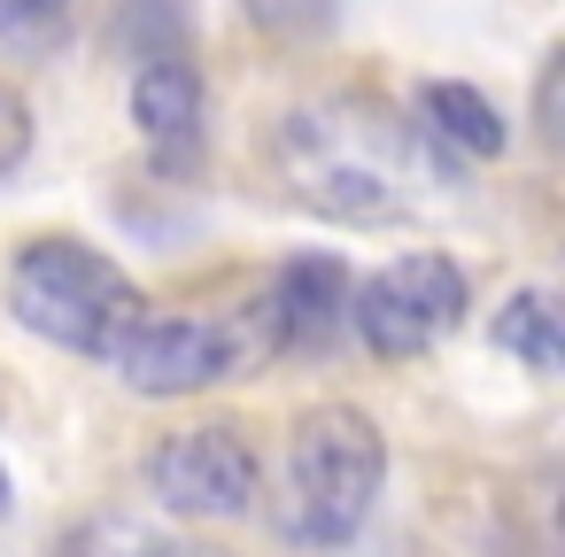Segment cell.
<instances>
[{"label":"cell","instance_id":"6da1fadb","mask_svg":"<svg viewBox=\"0 0 565 557\" xmlns=\"http://www.w3.org/2000/svg\"><path fill=\"white\" fill-rule=\"evenodd\" d=\"M279 179L302 210L341 225H403L449 194V163L426 125H403L372 94L310 101L279 125Z\"/></svg>","mask_w":565,"mask_h":557},{"label":"cell","instance_id":"7a4b0ae2","mask_svg":"<svg viewBox=\"0 0 565 557\" xmlns=\"http://www.w3.org/2000/svg\"><path fill=\"white\" fill-rule=\"evenodd\" d=\"M9 302L17 318L55 341V349H78V356H102L140 310L148 294L132 287V271H117L102 248L86 240H32L17 264H9Z\"/></svg>","mask_w":565,"mask_h":557},{"label":"cell","instance_id":"3957f363","mask_svg":"<svg viewBox=\"0 0 565 557\" xmlns=\"http://www.w3.org/2000/svg\"><path fill=\"white\" fill-rule=\"evenodd\" d=\"M380 472H387V449H380V426L349 403H318L302 410L295 426V534L302 542H349L372 503H380Z\"/></svg>","mask_w":565,"mask_h":557},{"label":"cell","instance_id":"277c9868","mask_svg":"<svg viewBox=\"0 0 565 557\" xmlns=\"http://www.w3.org/2000/svg\"><path fill=\"white\" fill-rule=\"evenodd\" d=\"M465 302H472V287H465V271L449 256H395L387 271L364 279V294L349 302V318H356V333H364L372 356L411 364L441 333H457Z\"/></svg>","mask_w":565,"mask_h":557},{"label":"cell","instance_id":"5b68a950","mask_svg":"<svg viewBox=\"0 0 565 557\" xmlns=\"http://www.w3.org/2000/svg\"><path fill=\"white\" fill-rule=\"evenodd\" d=\"M117 379L132 395H194V387H217L233 364H241V341L233 325L217 318H171V310H140L109 349Z\"/></svg>","mask_w":565,"mask_h":557},{"label":"cell","instance_id":"8992f818","mask_svg":"<svg viewBox=\"0 0 565 557\" xmlns=\"http://www.w3.org/2000/svg\"><path fill=\"white\" fill-rule=\"evenodd\" d=\"M256 449L241 441V426H194V433H163L148 457V488L163 511L186 518H241L256 503Z\"/></svg>","mask_w":565,"mask_h":557},{"label":"cell","instance_id":"52a82bcc","mask_svg":"<svg viewBox=\"0 0 565 557\" xmlns=\"http://www.w3.org/2000/svg\"><path fill=\"white\" fill-rule=\"evenodd\" d=\"M132 125L148 140V163L163 179H186L202 163V71L186 55H148L132 78Z\"/></svg>","mask_w":565,"mask_h":557},{"label":"cell","instance_id":"ba28073f","mask_svg":"<svg viewBox=\"0 0 565 557\" xmlns=\"http://www.w3.org/2000/svg\"><path fill=\"white\" fill-rule=\"evenodd\" d=\"M349 318V271L333 256H295L264 302V325L279 349H326Z\"/></svg>","mask_w":565,"mask_h":557},{"label":"cell","instance_id":"9c48e42d","mask_svg":"<svg viewBox=\"0 0 565 557\" xmlns=\"http://www.w3.org/2000/svg\"><path fill=\"white\" fill-rule=\"evenodd\" d=\"M418 109H426L434 148H457V156H503V140H511V125L488 109V94H472V86H457V78L418 86Z\"/></svg>","mask_w":565,"mask_h":557},{"label":"cell","instance_id":"30bf717a","mask_svg":"<svg viewBox=\"0 0 565 557\" xmlns=\"http://www.w3.org/2000/svg\"><path fill=\"white\" fill-rule=\"evenodd\" d=\"M495 349L519 356L526 372H557L565 364V341H557V302L550 294H511L503 318H495Z\"/></svg>","mask_w":565,"mask_h":557},{"label":"cell","instance_id":"8fae6325","mask_svg":"<svg viewBox=\"0 0 565 557\" xmlns=\"http://www.w3.org/2000/svg\"><path fill=\"white\" fill-rule=\"evenodd\" d=\"M63 557H171V534H156L132 511H102L78 534H63Z\"/></svg>","mask_w":565,"mask_h":557},{"label":"cell","instance_id":"7c38bea8","mask_svg":"<svg viewBox=\"0 0 565 557\" xmlns=\"http://www.w3.org/2000/svg\"><path fill=\"white\" fill-rule=\"evenodd\" d=\"M248 24L271 32V40H326L333 17H341V0H241Z\"/></svg>","mask_w":565,"mask_h":557},{"label":"cell","instance_id":"4fadbf2b","mask_svg":"<svg viewBox=\"0 0 565 557\" xmlns=\"http://www.w3.org/2000/svg\"><path fill=\"white\" fill-rule=\"evenodd\" d=\"M71 17V0H0V40L9 47H47Z\"/></svg>","mask_w":565,"mask_h":557},{"label":"cell","instance_id":"5bb4252c","mask_svg":"<svg viewBox=\"0 0 565 557\" xmlns=\"http://www.w3.org/2000/svg\"><path fill=\"white\" fill-rule=\"evenodd\" d=\"M24 156H32V101L0 78V179H17Z\"/></svg>","mask_w":565,"mask_h":557},{"label":"cell","instance_id":"9a60e30c","mask_svg":"<svg viewBox=\"0 0 565 557\" xmlns=\"http://www.w3.org/2000/svg\"><path fill=\"white\" fill-rule=\"evenodd\" d=\"M0 511H9V472H0Z\"/></svg>","mask_w":565,"mask_h":557}]
</instances>
